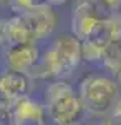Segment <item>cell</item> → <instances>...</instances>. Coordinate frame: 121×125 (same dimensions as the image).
Returning <instances> with one entry per match:
<instances>
[{"instance_id": "cell-1", "label": "cell", "mask_w": 121, "mask_h": 125, "mask_svg": "<svg viewBox=\"0 0 121 125\" xmlns=\"http://www.w3.org/2000/svg\"><path fill=\"white\" fill-rule=\"evenodd\" d=\"M45 108L55 125H76L83 117L85 107L73 87L65 80H55L45 94Z\"/></svg>"}, {"instance_id": "cell-2", "label": "cell", "mask_w": 121, "mask_h": 125, "mask_svg": "<svg viewBox=\"0 0 121 125\" xmlns=\"http://www.w3.org/2000/svg\"><path fill=\"white\" fill-rule=\"evenodd\" d=\"M78 95L85 110L90 114H106L111 110L118 100V83L108 77H90L83 78L78 87Z\"/></svg>"}, {"instance_id": "cell-3", "label": "cell", "mask_w": 121, "mask_h": 125, "mask_svg": "<svg viewBox=\"0 0 121 125\" xmlns=\"http://www.w3.org/2000/svg\"><path fill=\"white\" fill-rule=\"evenodd\" d=\"M52 50L55 52L56 60L61 67L63 78L73 73V70L78 67V63L83 60L81 58V40L75 35H63L52 43Z\"/></svg>"}, {"instance_id": "cell-4", "label": "cell", "mask_w": 121, "mask_h": 125, "mask_svg": "<svg viewBox=\"0 0 121 125\" xmlns=\"http://www.w3.org/2000/svg\"><path fill=\"white\" fill-rule=\"evenodd\" d=\"M101 19L103 17L100 15L96 0H78L73 9V17H71L73 35L80 40H85Z\"/></svg>"}, {"instance_id": "cell-5", "label": "cell", "mask_w": 121, "mask_h": 125, "mask_svg": "<svg viewBox=\"0 0 121 125\" xmlns=\"http://www.w3.org/2000/svg\"><path fill=\"white\" fill-rule=\"evenodd\" d=\"M3 60L9 70L22 72L28 75V72L40 60V52L35 42L22 43V45H9L3 50Z\"/></svg>"}, {"instance_id": "cell-6", "label": "cell", "mask_w": 121, "mask_h": 125, "mask_svg": "<svg viewBox=\"0 0 121 125\" xmlns=\"http://www.w3.org/2000/svg\"><path fill=\"white\" fill-rule=\"evenodd\" d=\"M22 17H23V22H25L33 42L50 37L56 27V17L50 7L30 10L27 13H22Z\"/></svg>"}, {"instance_id": "cell-7", "label": "cell", "mask_w": 121, "mask_h": 125, "mask_svg": "<svg viewBox=\"0 0 121 125\" xmlns=\"http://www.w3.org/2000/svg\"><path fill=\"white\" fill-rule=\"evenodd\" d=\"M32 90V78L27 73L7 70L0 75V94L9 100L10 104L27 98Z\"/></svg>"}, {"instance_id": "cell-8", "label": "cell", "mask_w": 121, "mask_h": 125, "mask_svg": "<svg viewBox=\"0 0 121 125\" xmlns=\"http://www.w3.org/2000/svg\"><path fill=\"white\" fill-rule=\"evenodd\" d=\"M47 108L33 98H22L12 104V122L13 125H45Z\"/></svg>"}, {"instance_id": "cell-9", "label": "cell", "mask_w": 121, "mask_h": 125, "mask_svg": "<svg viewBox=\"0 0 121 125\" xmlns=\"http://www.w3.org/2000/svg\"><path fill=\"white\" fill-rule=\"evenodd\" d=\"M30 78L33 80H61V67L56 60V55L52 48H48L43 52V55L40 57L33 68L28 72Z\"/></svg>"}, {"instance_id": "cell-10", "label": "cell", "mask_w": 121, "mask_h": 125, "mask_svg": "<svg viewBox=\"0 0 121 125\" xmlns=\"http://www.w3.org/2000/svg\"><path fill=\"white\" fill-rule=\"evenodd\" d=\"M3 30H5V43H7V47L9 45H22V43L33 42L27 25L23 22V17L20 13L10 17L9 20H5L3 22Z\"/></svg>"}, {"instance_id": "cell-11", "label": "cell", "mask_w": 121, "mask_h": 125, "mask_svg": "<svg viewBox=\"0 0 121 125\" xmlns=\"http://www.w3.org/2000/svg\"><path fill=\"white\" fill-rule=\"evenodd\" d=\"M103 65L108 72H111L113 75H116L121 70V39L113 42L111 45L104 50Z\"/></svg>"}, {"instance_id": "cell-12", "label": "cell", "mask_w": 121, "mask_h": 125, "mask_svg": "<svg viewBox=\"0 0 121 125\" xmlns=\"http://www.w3.org/2000/svg\"><path fill=\"white\" fill-rule=\"evenodd\" d=\"M0 125H13L12 122V104L0 94Z\"/></svg>"}, {"instance_id": "cell-13", "label": "cell", "mask_w": 121, "mask_h": 125, "mask_svg": "<svg viewBox=\"0 0 121 125\" xmlns=\"http://www.w3.org/2000/svg\"><path fill=\"white\" fill-rule=\"evenodd\" d=\"M101 125H121V98L116 100L111 108V114L108 115V118L103 120Z\"/></svg>"}, {"instance_id": "cell-14", "label": "cell", "mask_w": 121, "mask_h": 125, "mask_svg": "<svg viewBox=\"0 0 121 125\" xmlns=\"http://www.w3.org/2000/svg\"><path fill=\"white\" fill-rule=\"evenodd\" d=\"M106 10H118L121 7V0H100Z\"/></svg>"}, {"instance_id": "cell-15", "label": "cell", "mask_w": 121, "mask_h": 125, "mask_svg": "<svg viewBox=\"0 0 121 125\" xmlns=\"http://www.w3.org/2000/svg\"><path fill=\"white\" fill-rule=\"evenodd\" d=\"M5 43V30H3V22H0V45Z\"/></svg>"}, {"instance_id": "cell-16", "label": "cell", "mask_w": 121, "mask_h": 125, "mask_svg": "<svg viewBox=\"0 0 121 125\" xmlns=\"http://www.w3.org/2000/svg\"><path fill=\"white\" fill-rule=\"evenodd\" d=\"M68 0H52V5H63Z\"/></svg>"}, {"instance_id": "cell-17", "label": "cell", "mask_w": 121, "mask_h": 125, "mask_svg": "<svg viewBox=\"0 0 121 125\" xmlns=\"http://www.w3.org/2000/svg\"><path fill=\"white\" fill-rule=\"evenodd\" d=\"M0 5H10V0H0Z\"/></svg>"}, {"instance_id": "cell-18", "label": "cell", "mask_w": 121, "mask_h": 125, "mask_svg": "<svg viewBox=\"0 0 121 125\" xmlns=\"http://www.w3.org/2000/svg\"><path fill=\"white\" fill-rule=\"evenodd\" d=\"M116 78H118V83H120V85H121V70H120V72H118V73H116Z\"/></svg>"}, {"instance_id": "cell-19", "label": "cell", "mask_w": 121, "mask_h": 125, "mask_svg": "<svg viewBox=\"0 0 121 125\" xmlns=\"http://www.w3.org/2000/svg\"><path fill=\"white\" fill-rule=\"evenodd\" d=\"M100 125H101V124H100Z\"/></svg>"}]
</instances>
